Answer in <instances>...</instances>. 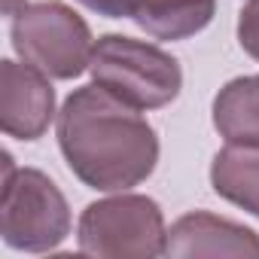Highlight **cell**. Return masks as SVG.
Listing matches in <instances>:
<instances>
[{
	"mask_svg": "<svg viewBox=\"0 0 259 259\" xmlns=\"http://www.w3.org/2000/svg\"><path fill=\"white\" fill-rule=\"evenodd\" d=\"M213 125L229 144L259 147V76H238L220 89Z\"/></svg>",
	"mask_w": 259,
	"mask_h": 259,
	"instance_id": "obj_10",
	"label": "cell"
},
{
	"mask_svg": "<svg viewBox=\"0 0 259 259\" xmlns=\"http://www.w3.org/2000/svg\"><path fill=\"white\" fill-rule=\"evenodd\" d=\"M92 79L138 110H159L180 95L183 73L177 58L153 43L107 34L92 52Z\"/></svg>",
	"mask_w": 259,
	"mask_h": 259,
	"instance_id": "obj_2",
	"label": "cell"
},
{
	"mask_svg": "<svg viewBox=\"0 0 259 259\" xmlns=\"http://www.w3.org/2000/svg\"><path fill=\"white\" fill-rule=\"evenodd\" d=\"M55 116V92L49 76L34 64H0V128L19 141H37Z\"/></svg>",
	"mask_w": 259,
	"mask_h": 259,
	"instance_id": "obj_6",
	"label": "cell"
},
{
	"mask_svg": "<svg viewBox=\"0 0 259 259\" xmlns=\"http://www.w3.org/2000/svg\"><path fill=\"white\" fill-rule=\"evenodd\" d=\"M28 4H25V0H4V13L7 16H16L19 10H25Z\"/></svg>",
	"mask_w": 259,
	"mask_h": 259,
	"instance_id": "obj_13",
	"label": "cell"
},
{
	"mask_svg": "<svg viewBox=\"0 0 259 259\" xmlns=\"http://www.w3.org/2000/svg\"><path fill=\"white\" fill-rule=\"evenodd\" d=\"M79 4L98 16H107V19H132L138 0H79Z\"/></svg>",
	"mask_w": 259,
	"mask_h": 259,
	"instance_id": "obj_12",
	"label": "cell"
},
{
	"mask_svg": "<svg viewBox=\"0 0 259 259\" xmlns=\"http://www.w3.org/2000/svg\"><path fill=\"white\" fill-rule=\"evenodd\" d=\"M210 186L220 198L259 217V147L229 144L213 156Z\"/></svg>",
	"mask_w": 259,
	"mask_h": 259,
	"instance_id": "obj_9",
	"label": "cell"
},
{
	"mask_svg": "<svg viewBox=\"0 0 259 259\" xmlns=\"http://www.w3.org/2000/svg\"><path fill=\"white\" fill-rule=\"evenodd\" d=\"M79 250L107 259H150L165 253L168 229L162 207L147 195L95 201L79 217Z\"/></svg>",
	"mask_w": 259,
	"mask_h": 259,
	"instance_id": "obj_5",
	"label": "cell"
},
{
	"mask_svg": "<svg viewBox=\"0 0 259 259\" xmlns=\"http://www.w3.org/2000/svg\"><path fill=\"white\" fill-rule=\"evenodd\" d=\"M58 147L70 171L98 192L144 183L159 162V138L138 107L107 89H76L58 113Z\"/></svg>",
	"mask_w": 259,
	"mask_h": 259,
	"instance_id": "obj_1",
	"label": "cell"
},
{
	"mask_svg": "<svg viewBox=\"0 0 259 259\" xmlns=\"http://www.w3.org/2000/svg\"><path fill=\"white\" fill-rule=\"evenodd\" d=\"M213 10L217 0H138L132 19L156 40H186L210 25Z\"/></svg>",
	"mask_w": 259,
	"mask_h": 259,
	"instance_id": "obj_8",
	"label": "cell"
},
{
	"mask_svg": "<svg viewBox=\"0 0 259 259\" xmlns=\"http://www.w3.org/2000/svg\"><path fill=\"white\" fill-rule=\"evenodd\" d=\"M168 256H244L259 259V235L232 220L195 210L168 229Z\"/></svg>",
	"mask_w": 259,
	"mask_h": 259,
	"instance_id": "obj_7",
	"label": "cell"
},
{
	"mask_svg": "<svg viewBox=\"0 0 259 259\" xmlns=\"http://www.w3.org/2000/svg\"><path fill=\"white\" fill-rule=\"evenodd\" d=\"M238 43L241 49L259 61V0H250V4L241 10L238 19Z\"/></svg>",
	"mask_w": 259,
	"mask_h": 259,
	"instance_id": "obj_11",
	"label": "cell"
},
{
	"mask_svg": "<svg viewBox=\"0 0 259 259\" xmlns=\"http://www.w3.org/2000/svg\"><path fill=\"white\" fill-rule=\"evenodd\" d=\"M0 235L7 247L25 253L55 250L70 235V207L61 189L37 168H16L10 153H4Z\"/></svg>",
	"mask_w": 259,
	"mask_h": 259,
	"instance_id": "obj_3",
	"label": "cell"
},
{
	"mask_svg": "<svg viewBox=\"0 0 259 259\" xmlns=\"http://www.w3.org/2000/svg\"><path fill=\"white\" fill-rule=\"evenodd\" d=\"M13 49L52 79H73L92 64L89 25L58 0L31 4L13 16Z\"/></svg>",
	"mask_w": 259,
	"mask_h": 259,
	"instance_id": "obj_4",
	"label": "cell"
}]
</instances>
